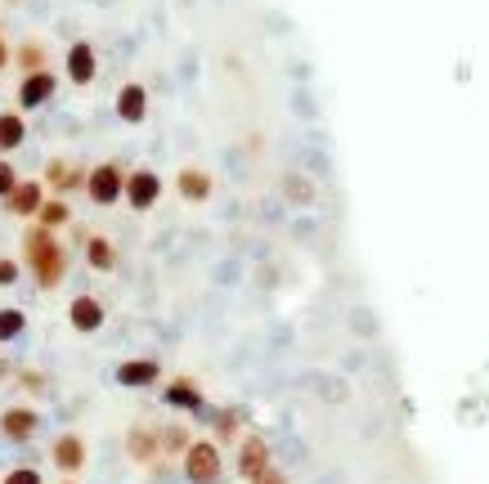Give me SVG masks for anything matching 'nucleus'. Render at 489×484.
I'll use <instances>...</instances> for the list:
<instances>
[{"instance_id":"3","label":"nucleus","mask_w":489,"mask_h":484,"mask_svg":"<svg viewBox=\"0 0 489 484\" xmlns=\"http://www.w3.org/2000/svg\"><path fill=\"white\" fill-rule=\"evenodd\" d=\"M220 471H224V462H220V448L212 439H193L184 448V476L193 484H216Z\"/></svg>"},{"instance_id":"7","label":"nucleus","mask_w":489,"mask_h":484,"mask_svg":"<svg viewBox=\"0 0 489 484\" xmlns=\"http://www.w3.org/2000/svg\"><path fill=\"white\" fill-rule=\"evenodd\" d=\"M36 427H41V417H36V408H5L0 413V435L5 439H14V444H27L32 435H36Z\"/></svg>"},{"instance_id":"12","label":"nucleus","mask_w":489,"mask_h":484,"mask_svg":"<svg viewBox=\"0 0 489 484\" xmlns=\"http://www.w3.org/2000/svg\"><path fill=\"white\" fill-rule=\"evenodd\" d=\"M68 323H72L77 332H99V327H104V305H99L95 296H77V301L68 305Z\"/></svg>"},{"instance_id":"25","label":"nucleus","mask_w":489,"mask_h":484,"mask_svg":"<svg viewBox=\"0 0 489 484\" xmlns=\"http://www.w3.org/2000/svg\"><path fill=\"white\" fill-rule=\"evenodd\" d=\"M234 430H238V413H220V417H216V435H224V439H229Z\"/></svg>"},{"instance_id":"4","label":"nucleus","mask_w":489,"mask_h":484,"mask_svg":"<svg viewBox=\"0 0 489 484\" xmlns=\"http://www.w3.org/2000/svg\"><path fill=\"white\" fill-rule=\"evenodd\" d=\"M121 198H126L135 211H149V207H158V198H162V180H158V170H130V175H126V189H121Z\"/></svg>"},{"instance_id":"19","label":"nucleus","mask_w":489,"mask_h":484,"mask_svg":"<svg viewBox=\"0 0 489 484\" xmlns=\"http://www.w3.org/2000/svg\"><path fill=\"white\" fill-rule=\"evenodd\" d=\"M46 170H50V184L63 189V193H68V189H86V175H77V166H68L63 158H55Z\"/></svg>"},{"instance_id":"28","label":"nucleus","mask_w":489,"mask_h":484,"mask_svg":"<svg viewBox=\"0 0 489 484\" xmlns=\"http://www.w3.org/2000/svg\"><path fill=\"white\" fill-rule=\"evenodd\" d=\"M252 484H283V476H278V467L270 462V467H265V471H261V476H256Z\"/></svg>"},{"instance_id":"17","label":"nucleus","mask_w":489,"mask_h":484,"mask_svg":"<svg viewBox=\"0 0 489 484\" xmlns=\"http://www.w3.org/2000/svg\"><path fill=\"white\" fill-rule=\"evenodd\" d=\"M23 135H27V121H23L18 112H0V153L18 149V144H23Z\"/></svg>"},{"instance_id":"14","label":"nucleus","mask_w":489,"mask_h":484,"mask_svg":"<svg viewBox=\"0 0 489 484\" xmlns=\"http://www.w3.org/2000/svg\"><path fill=\"white\" fill-rule=\"evenodd\" d=\"M175 189H180L184 202H207V198H212V175H207L203 166H184L180 180H175Z\"/></svg>"},{"instance_id":"16","label":"nucleus","mask_w":489,"mask_h":484,"mask_svg":"<svg viewBox=\"0 0 489 484\" xmlns=\"http://www.w3.org/2000/svg\"><path fill=\"white\" fill-rule=\"evenodd\" d=\"M162 395L171 408H203V390H198V381H189V376H175Z\"/></svg>"},{"instance_id":"2","label":"nucleus","mask_w":489,"mask_h":484,"mask_svg":"<svg viewBox=\"0 0 489 484\" xmlns=\"http://www.w3.org/2000/svg\"><path fill=\"white\" fill-rule=\"evenodd\" d=\"M121 189H126V170H121L117 161H104V166L86 170V198H90L95 207L121 202Z\"/></svg>"},{"instance_id":"23","label":"nucleus","mask_w":489,"mask_h":484,"mask_svg":"<svg viewBox=\"0 0 489 484\" xmlns=\"http://www.w3.org/2000/svg\"><path fill=\"white\" fill-rule=\"evenodd\" d=\"M0 484H41V471H32V467H14Z\"/></svg>"},{"instance_id":"20","label":"nucleus","mask_w":489,"mask_h":484,"mask_svg":"<svg viewBox=\"0 0 489 484\" xmlns=\"http://www.w3.org/2000/svg\"><path fill=\"white\" fill-rule=\"evenodd\" d=\"M68 220H72V207H68L63 198H50V202L36 207V224H41V229H58V224H68Z\"/></svg>"},{"instance_id":"31","label":"nucleus","mask_w":489,"mask_h":484,"mask_svg":"<svg viewBox=\"0 0 489 484\" xmlns=\"http://www.w3.org/2000/svg\"><path fill=\"white\" fill-rule=\"evenodd\" d=\"M9 5H14V0H9Z\"/></svg>"},{"instance_id":"13","label":"nucleus","mask_w":489,"mask_h":484,"mask_svg":"<svg viewBox=\"0 0 489 484\" xmlns=\"http://www.w3.org/2000/svg\"><path fill=\"white\" fill-rule=\"evenodd\" d=\"M126 453H130L135 462H158V458H162V439H158V430L135 427L130 435H126Z\"/></svg>"},{"instance_id":"8","label":"nucleus","mask_w":489,"mask_h":484,"mask_svg":"<svg viewBox=\"0 0 489 484\" xmlns=\"http://www.w3.org/2000/svg\"><path fill=\"white\" fill-rule=\"evenodd\" d=\"M117 117H121L126 126H140V121L149 117V90H144L140 81H130V86L117 90Z\"/></svg>"},{"instance_id":"9","label":"nucleus","mask_w":489,"mask_h":484,"mask_svg":"<svg viewBox=\"0 0 489 484\" xmlns=\"http://www.w3.org/2000/svg\"><path fill=\"white\" fill-rule=\"evenodd\" d=\"M265 467H270L265 435H247V439H243V448H238V471H243V480H256Z\"/></svg>"},{"instance_id":"26","label":"nucleus","mask_w":489,"mask_h":484,"mask_svg":"<svg viewBox=\"0 0 489 484\" xmlns=\"http://www.w3.org/2000/svg\"><path fill=\"white\" fill-rule=\"evenodd\" d=\"M9 283H18V265L9 256H0V287H9Z\"/></svg>"},{"instance_id":"18","label":"nucleus","mask_w":489,"mask_h":484,"mask_svg":"<svg viewBox=\"0 0 489 484\" xmlns=\"http://www.w3.org/2000/svg\"><path fill=\"white\" fill-rule=\"evenodd\" d=\"M86 261H90V269H99V273H109L112 265H117V252H112L109 238H86Z\"/></svg>"},{"instance_id":"10","label":"nucleus","mask_w":489,"mask_h":484,"mask_svg":"<svg viewBox=\"0 0 489 484\" xmlns=\"http://www.w3.org/2000/svg\"><path fill=\"white\" fill-rule=\"evenodd\" d=\"M41 202H46V189H41L36 180H18V184L5 193V211H14V215H36Z\"/></svg>"},{"instance_id":"1","label":"nucleus","mask_w":489,"mask_h":484,"mask_svg":"<svg viewBox=\"0 0 489 484\" xmlns=\"http://www.w3.org/2000/svg\"><path fill=\"white\" fill-rule=\"evenodd\" d=\"M23 256H27V265H32L36 283H41L46 292L63 283V273H68V252H63V242L55 238V229L32 224V229L23 233Z\"/></svg>"},{"instance_id":"22","label":"nucleus","mask_w":489,"mask_h":484,"mask_svg":"<svg viewBox=\"0 0 489 484\" xmlns=\"http://www.w3.org/2000/svg\"><path fill=\"white\" fill-rule=\"evenodd\" d=\"M23 327H27V314H23V310H0V341H14Z\"/></svg>"},{"instance_id":"11","label":"nucleus","mask_w":489,"mask_h":484,"mask_svg":"<svg viewBox=\"0 0 489 484\" xmlns=\"http://www.w3.org/2000/svg\"><path fill=\"white\" fill-rule=\"evenodd\" d=\"M95 72H99V58H95V46L77 41V46L68 50V77H72V86H90V81H95Z\"/></svg>"},{"instance_id":"6","label":"nucleus","mask_w":489,"mask_h":484,"mask_svg":"<svg viewBox=\"0 0 489 484\" xmlns=\"http://www.w3.org/2000/svg\"><path fill=\"white\" fill-rule=\"evenodd\" d=\"M55 90H58V81H55V72H50V67L27 72V77H23V86H18V104L23 108H46L50 99H55Z\"/></svg>"},{"instance_id":"29","label":"nucleus","mask_w":489,"mask_h":484,"mask_svg":"<svg viewBox=\"0 0 489 484\" xmlns=\"http://www.w3.org/2000/svg\"><path fill=\"white\" fill-rule=\"evenodd\" d=\"M5 63H9V46H5V36H0V72H5Z\"/></svg>"},{"instance_id":"21","label":"nucleus","mask_w":489,"mask_h":484,"mask_svg":"<svg viewBox=\"0 0 489 484\" xmlns=\"http://www.w3.org/2000/svg\"><path fill=\"white\" fill-rule=\"evenodd\" d=\"M14 63H18L23 72H41L50 58H46V46H41V41H27V46H18V50H14Z\"/></svg>"},{"instance_id":"30","label":"nucleus","mask_w":489,"mask_h":484,"mask_svg":"<svg viewBox=\"0 0 489 484\" xmlns=\"http://www.w3.org/2000/svg\"><path fill=\"white\" fill-rule=\"evenodd\" d=\"M63 484H77V480H63Z\"/></svg>"},{"instance_id":"24","label":"nucleus","mask_w":489,"mask_h":484,"mask_svg":"<svg viewBox=\"0 0 489 484\" xmlns=\"http://www.w3.org/2000/svg\"><path fill=\"white\" fill-rule=\"evenodd\" d=\"M287 198H292V202H297V198H301V202H310V198H315V189H310L306 180H287Z\"/></svg>"},{"instance_id":"15","label":"nucleus","mask_w":489,"mask_h":484,"mask_svg":"<svg viewBox=\"0 0 489 484\" xmlns=\"http://www.w3.org/2000/svg\"><path fill=\"white\" fill-rule=\"evenodd\" d=\"M158 376H162V364H158V359H126V364L117 368V381H121V386H135V390H140V386H153Z\"/></svg>"},{"instance_id":"5","label":"nucleus","mask_w":489,"mask_h":484,"mask_svg":"<svg viewBox=\"0 0 489 484\" xmlns=\"http://www.w3.org/2000/svg\"><path fill=\"white\" fill-rule=\"evenodd\" d=\"M50 458H55V467L63 471V476H77V471H86V439H81L77 430L58 435L55 448H50Z\"/></svg>"},{"instance_id":"27","label":"nucleus","mask_w":489,"mask_h":484,"mask_svg":"<svg viewBox=\"0 0 489 484\" xmlns=\"http://www.w3.org/2000/svg\"><path fill=\"white\" fill-rule=\"evenodd\" d=\"M14 184H18V175H14V166H9V161H0V198H5V193H9Z\"/></svg>"}]
</instances>
